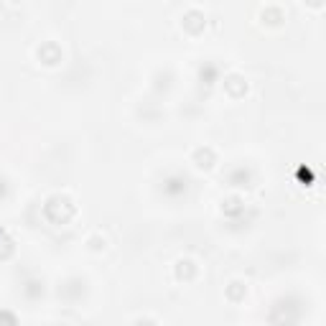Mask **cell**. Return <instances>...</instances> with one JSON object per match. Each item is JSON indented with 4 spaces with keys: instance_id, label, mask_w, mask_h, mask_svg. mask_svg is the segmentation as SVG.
<instances>
[{
    "instance_id": "obj_1",
    "label": "cell",
    "mask_w": 326,
    "mask_h": 326,
    "mask_svg": "<svg viewBox=\"0 0 326 326\" xmlns=\"http://www.w3.org/2000/svg\"><path fill=\"white\" fill-rule=\"evenodd\" d=\"M186 186H189V181L186 179H181V176H174V179H169L166 181V194H171V197H176V194H181V191H186Z\"/></svg>"
}]
</instances>
